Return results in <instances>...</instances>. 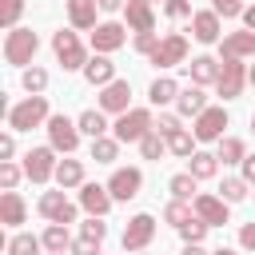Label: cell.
<instances>
[{"label":"cell","instance_id":"obj_1","mask_svg":"<svg viewBox=\"0 0 255 255\" xmlns=\"http://www.w3.org/2000/svg\"><path fill=\"white\" fill-rule=\"evenodd\" d=\"M52 52H56V60H60L64 72H84V64L92 60L88 48L80 44L76 28H60V32H52Z\"/></svg>","mask_w":255,"mask_h":255},{"label":"cell","instance_id":"obj_2","mask_svg":"<svg viewBox=\"0 0 255 255\" xmlns=\"http://www.w3.org/2000/svg\"><path fill=\"white\" fill-rule=\"evenodd\" d=\"M48 120H52L48 96H28V100H20L16 108H8V128H12V131H32V128H40V124H48Z\"/></svg>","mask_w":255,"mask_h":255},{"label":"cell","instance_id":"obj_3","mask_svg":"<svg viewBox=\"0 0 255 255\" xmlns=\"http://www.w3.org/2000/svg\"><path fill=\"white\" fill-rule=\"evenodd\" d=\"M36 52H40V36H36L32 28H12V32L4 36V60H8V64L28 68V64L36 60Z\"/></svg>","mask_w":255,"mask_h":255},{"label":"cell","instance_id":"obj_4","mask_svg":"<svg viewBox=\"0 0 255 255\" xmlns=\"http://www.w3.org/2000/svg\"><path fill=\"white\" fill-rule=\"evenodd\" d=\"M147 131H155V116H151L147 108H131V112H124V116L112 124V135H116L120 143H139Z\"/></svg>","mask_w":255,"mask_h":255},{"label":"cell","instance_id":"obj_5","mask_svg":"<svg viewBox=\"0 0 255 255\" xmlns=\"http://www.w3.org/2000/svg\"><path fill=\"white\" fill-rule=\"evenodd\" d=\"M44 128H48V147H56L60 155H72V151L80 147V135H84V131H80V124L68 120L64 112H56Z\"/></svg>","mask_w":255,"mask_h":255},{"label":"cell","instance_id":"obj_6","mask_svg":"<svg viewBox=\"0 0 255 255\" xmlns=\"http://www.w3.org/2000/svg\"><path fill=\"white\" fill-rule=\"evenodd\" d=\"M187 52H191V44H187V36L183 32H167V36H159V48L147 56L155 68H175V64H187Z\"/></svg>","mask_w":255,"mask_h":255},{"label":"cell","instance_id":"obj_7","mask_svg":"<svg viewBox=\"0 0 255 255\" xmlns=\"http://www.w3.org/2000/svg\"><path fill=\"white\" fill-rule=\"evenodd\" d=\"M227 124H231V120H227V108L219 104V108H207V112H199V116H195V124H191V135H195L199 143H219Z\"/></svg>","mask_w":255,"mask_h":255},{"label":"cell","instance_id":"obj_8","mask_svg":"<svg viewBox=\"0 0 255 255\" xmlns=\"http://www.w3.org/2000/svg\"><path fill=\"white\" fill-rule=\"evenodd\" d=\"M36 211H40L48 223H64V227H68V223H76V215H80V207H76L64 191H44V195H40V203H36Z\"/></svg>","mask_w":255,"mask_h":255},{"label":"cell","instance_id":"obj_9","mask_svg":"<svg viewBox=\"0 0 255 255\" xmlns=\"http://www.w3.org/2000/svg\"><path fill=\"white\" fill-rule=\"evenodd\" d=\"M151 239H155V215H147V211L131 215V219H128V227H124V251L139 255V251H147V243H151Z\"/></svg>","mask_w":255,"mask_h":255},{"label":"cell","instance_id":"obj_10","mask_svg":"<svg viewBox=\"0 0 255 255\" xmlns=\"http://www.w3.org/2000/svg\"><path fill=\"white\" fill-rule=\"evenodd\" d=\"M56 147H32L28 155H24V175L32 179V183H48V179H56Z\"/></svg>","mask_w":255,"mask_h":255},{"label":"cell","instance_id":"obj_11","mask_svg":"<svg viewBox=\"0 0 255 255\" xmlns=\"http://www.w3.org/2000/svg\"><path fill=\"white\" fill-rule=\"evenodd\" d=\"M187 32L199 40V44H219L227 32H223V16L219 12H211V8H203V12H195L191 20H187Z\"/></svg>","mask_w":255,"mask_h":255},{"label":"cell","instance_id":"obj_12","mask_svg":"<svg viewBox=\"0 0 255 255\" xmlns=\"http://www.w3.org/2000/svg\"><path fill=\"white\" fill-rule=\"evenodd\" d=\"M243 88H247V64L243 60H223V72H219V84H215L219 100H239Z\"/></svg>","mask_w":255,"mask_h":255},{"label":"cell","instance_id":"obj_13","mask_svg":"<svg viewBox=\"0 0 255 255\" xmlns=\"http://www.w3.org/2000/svg\"><path fill=\"white\" fill-rule=\"evenodd\" d=\"M139 187H143V171H139V167H116V171H112V179H108V191H112V199H116V203L135 199V195H139Z\"/></svg>","mask_w":255,"mask_h":255},{"label":"cell","instance_id":"obj_14","mask_svg":"<svg viewBox=\"0 0 255 255\" xmlns=\"http://www.w3.org/2000/svg\"><path fill=\"white\" fill-rule=\"evenodd\" d=\"M128 44V24H120V20H104V24H96V32H92V48L100 52V56H112L116 48H124Z\"/></svg>","mask_w":255,"mask_h":255},{"label":"cell","instance_id":"obj_15","mask_svg":"<svg viewBox=\"0 0 255 255\" xmlns=\"http://www.w3.org/2000/svg\"><path fill=\"white\" fill-rule=\"evenodd\" d=\"M100 112H108V116L131 112V84L128 80H112L108 88H100Z\"/></svg>","mask_w":255,"mask_h":255},{"label":"cell","instance_id":"obj_16","mask_svg":"<svg viewBox=\"0 0 255 255\" xmlns=\"http://www.w3.org/2000/svg\"><path fill=\"white\" fill-rule=\"evenodd\" d=\"M112 191H108V183H84L80 187V207L88 211V215H96V219H104L108 211H112Z\"/></svg>","mask_w":255,"mask_h":255},{"label":"cell","instance_id":"obj_17","mask_svg":"<svg viewBox=\"0 0 255 255\" xmlns=\"http://www.w3.org/2000/svg\"><path fill=\"white\" fill-rule=\"evenodd\" d=\"M195 215L207 223V227H223L227 219H231V203L227 199H219V195H195Z\"/></svg>","mask_w":255,"mask_h":255},{"label":"cell","instance_id":"obj_18","mask_svg":"<svg viewBox=\"0 0 255 255\" xmlns=\"http://www.w3.org/2000/svg\"><path fill=\"white\" fill-rule=\"evenodd\" d=\"M124 20L131 32H155V8L151 0H128L124 4Z\"/></svg>","mask_w":255,"mask_h":255},{"label":"cell","instance_id":"obj_19","mask_svg":"<svg viewBox=\"0 0 255 255\" xmlns=\"http://www.w3.org/2000/svg\"><path fill=\"white\" fill-rule=\"evenodd\" d=\"M219 52H223V60H247V56H255V32H227L223 40H219Z\"/></svg>","mask_w":255,"mask_h":255},{"label":"cell","instance_id":"obj_20","mask_svg":"<svg viewBox=\"0 0 255 255\" xmlns=\"http://www.w3.org/2000/svg\"><path fill=\"white\" fill-rule=\"evenodd\" d=\"M183 68H187L191 84H199V88L219 84V72H223V64H219L215 56H191V64H183Z\"/></svg>","mask_w":255,"mask_h":255},{"label":"cell","instance_id":"obj_21","mask_svg":"<svg viewBox=\"0 0 255 255\" xmlns=\"http://www.w3.org/2000/svg\"><path fill=\"white\" fill-rule=\"evenodd\" d=\"M96 12H100L96 0H68V24L76 32H96Z\"/></svg>","mask_w":255,"mask_h":255},{"label":"cell","instance_id":"obj_22","mask_svg":"<svg viewBox=\"0 0 255 255\" xmlns=\"http://www.w3.org/2000/svg\"><path fill=\"white\" fill-rule=\"evenodd\" d=\"M84 80H88L92 88H108V84H112V80H120V76H116V64H112L108 56H100V52H96V56L84 64Z\"/></svg>","mask_w":255,"mask_h":255},{"label":"cell","instance_id":"obj_23","mask_svg":"<svg viewBox=\"0 0 255 255\" xmlns=\"http://www.w3.org/2000/svg\"><path fill=\"white\" fill-rule=\"evenodd\" d=\"M24 219H28V207H24L20 191H4L0 195V223L4 227H20Z\"/></svg>","mask_w":255,"mask_h":255},{"label":"cell","instance_id":"obj_24","mask_svg":"<svg viewBox=\"0 0 255 255\" xmlns=\"http://www.w3.org/2000/svg\"><path fill=\"white\" fill-rule=\"evenodd\" d=\"M211 104H207V96H203V88L199 84H187L183 92H179V100H175V112L179 116H199V112H207Z\"/></svg>","mask_w":255,"mask_h":255},{"label":"cell","instance_id":"obj_25","mask_svg":"<svg viewBox=\"0 0 255 255\" xmlns=\"http://www.w3.org/2000/svg\"><path fill=\"white\" fill-rule=\"evenodd\" d=\"M179 92H183V88H179L171 76H155V80H151V88H147V100H151L155 108H163V104H175V100H179Z\"/></svg>","mask_w":255,"mask_h":255},{"label":"cell","instance_id":"obj_26","mask_svg":"<svg viewBox=\"0 0 255 255\" xmlns=\"http://www.w3.org/2000/svg\"><path fill=\"white\" fill-rule=\"evenodd\" d=\"M76 124H80V131L88 135V139H100V135H108V112H100V108H88V112H80L76 116Z\"/></svg>","mask_w":255,"mask_h":255},{"label":"cell","instance_id":"obj_27","mask_svg":"<svg viewBox=\"0 0 255 255\" xmlns=\"http://www.w3.org/2000/svg\"><path fill=\"white\" fill-rule=\"evenodd\" d=\"M56 183H60V191H68V187H84V163L80 159H60L56 163Z\"/></svg>","mask_w":255,"mask_h":255},{"label":"cell","instance_id":"obj_28","mask_svg":"<svg viewBox=\"0 0 255 255\" xmlns=\"http://www.w3.org/2000/svg\"><path fill=\"white\" fill-rule=\"evenodd\" d=\"M40 239H44V251H52V255H68L72 251V235H68L64 223H48Z\"/></svg>","mask_w":255,"mask_h":255},{"label":"cell","instance_id":"obj_29","mask_svg":"<svg viewBox=\"0 0 255 255\" xmlns=\"http://www.w3.org/2000/svg\"><path fill=\"white\" fill-rule=\"evenodd\" d=\"M187 171H191L195 179H215V171H219V155H215V151H195V155L187 159Z\"/></svg>","mask_w":255,"mask_h":255},{"label":"cell","instance_id":"obj_30","mask_svg":"<svg viewBox=\"0 0 255 255\" xmlns=\"http://www.w3.org/2000/svg\"><path fill=\"white\" fill-rule=\"evenodd\" d=\"M215 155H219V163H243V159H247V147H243L239 135H223V139L215 143Z\"/></svg>","mask_w":255,"mask_h":255},{"label":"cell","instance_id":"obj_31","mask_svg":"<svg viewBox=\"0 0 255 255\" xmlns=\"http://www.w3.org/2000/svg\"><path fill=\"white\" fill-rule=\"evenodd\" d=\"M4 251H8V255H40V251H44V239H36V235H28V231H16V235L4 243Z\"/></svg>","mask_w":255,"mask_h":255},{"label":"cell","instance_id":"obj_32","mask_svg":"<svg viewBox=\"0 0 255 255\" xmlns=\"http://www.w3.org/2000/svg\"><path fill=\"white\" fill-rule=\"evenodd\" d=\"M92 159H96V163H116V159H120V139H116V135L92 139Z\"/></svg>","mask_w":255,"mask_h":255},{"label":"cell","instance_id":"obj_33","mask_svg":"<svg viewBox=\"0 0 255 255\" xmlns=\"http://www.w3.org/2000/svg\"><path fill=\"white\" fill-rule=\"evenodd\" d=\"M247 187H251V183H247L243 175H227V179L219 183V199H227V203H243V199L251 195Z\"/></svg>","mask_w":255,"mask_h":255},{"label":"cell","instance_id":"obj_34","mask_svg":"<svg viewBox=\"0 0 255 255\" xmlns=\"http://www.w3.org/2000/svg\"><path fill=\"white\" fill-rule=\"evenodd\" d=\"M195 143H199V139L183 128V131H175V135L167 139V151H171L175 159H191V155H195Z\"/></svg>","mask_w":255,"mask_h":255},{"label":"cell","instance_id":"obj_35","mask_svg":"<svg viewBox=\"0 0 255 255\" xmlns=\"http://www.w3.org/2000/svg\"><path fill=\"white\" fill-rule=\"evenodd\" d=\"M195 183H199V179H195L191 171H179V175L167 179V191H171V199H183V203H187V199L195 195Z\"/></svg>","mask_w":255,"mask_h":255},{"label":"cell","instance_id":"obj_36","mask_svg":"<svg viewBox=\"0 0 255 255\" xmlns=\"http://www.w3.org/2000/svg\"><path fill=\"white\" fill-rule=\"evenodd\" d=\"M20 84H24V92H28V96H44V88H48V72L32 64V68H24Z\"/></svg>","mask_w":255,"mask_h":255},{"label":"cell","instance_id":"obj_37","mask_svg":"<svg viewBox=\"0 0 255 255\" xmlns=\"http://www.w3.org/2000/svg\"><path fill=\"white\" fill-rule=\"evenodd\" d=\"M139 155H143V159H163V155H167V139H163L159 131H147V135L139 139Z\"/></svg>","mask_w":255,"mask_h":255},{"label":"cell","instance_id":"obj_38","mask_svg":"<svg viewBox=\"0 0 255 255\" xmlns=\"http://www.w3.org/2000/svg\"><path fill=\"white\" fill-rule=\"evenodd\" d=\"M20 16H24V0H0V28L4 32L20 28Z\"/></svg>","mask_w":255,"mask_h":255},{"label":"cell","instance_id":"obj_39","mask_svg":"<svg viewBox=\"0 0 255 255\" xmlns=\"http://www.w3.org/2000/svg\"><path fill=\"white\" fill-rule=\"evenodd\" d=\"M191 211H195V207H187V203H183V199H171V203H167V207H163V219H167V223H171V227H175V231H179V227H183V223H187V219H195V215H191Z\"/></svg>","mask_w":255,"mask_h":255},{"label":"cell","instance_id":"obj_40","mask_svg":"<svg viewBox=\"0 0 255 255\" xmlns=\"http://www.w3.org/2000/svg\"><path fill=\"white\" fill-rule=\"evenodd\" d=\"M155 131H159L163 139H171L175 131H183V124H179V112H159V120H155Z\"/></svg>","mask_w":255,"mask_h":255},{"label":"cell","instance_id":"obj_41","mask_svg":"<svg viewBox=\"0 0 255 255\" xmlns=\"http://www.w3.org/2000/svg\"><path fill=\"white\" fill-rule=\"evenodd\" d=\"M20 179H24V167H20V163H12V159L0 163V187H4V191H16Z\"/></svg>","mask_w":255,"mask_h":255},{"label":"cell","instance_id":"obj_42","mask_svg":"<svg viewBox=\"0 0 255 255\" xmlns=\"http://www.w3.org/2000/svg\"><path fill=\"white\" fill-rule=\"evenodd\" d=\"M203 235H207V223H203L199 215L187 219V223L179 227V239H183V243H203Z\"/></svg>","mask_w":255,"mask_h":255},{"label":"cell","instance_id":"obj_43","mask_svg":"<svg viewBox=\"0 0 255 255\" xmlns=\"http://www.w3.org/2000/svg\"><path fill=\"white\" fill-rule=\"evenodd\" d=\"M211 12H219L223 20H243V0H211Z\"/></svg>","mask_w":255,"mask_h":255},{"label":"cell","instance_id":"obj_44","mask_svg":"<svg viewBox=\"0 0 255 255\" xmlns=\"http://www.w3.org/2000/svg\"><path fill=\"white\" fill-rule=\"evenodd\" d=\"M80 235H84V239H92V243H104V235H108V223H104V219H96V215H88V223L80 227Z\"/></svg>","mask_w":255,"mask_h":255},{"label":"cell","instance_id":"obj_45","mask_svg":"<svg viewBox=\"0 0 255 255\" xmlns=\"http://www.w3.org/2000/svg\"><path fill=\"white\" fill-rule=\"evenodd\" d=\"M131 44H135V52H139V56H151V52L159 48V36H155V32H135V40H131Z\"/></svg>","mask_w":255,"mask_h":255},{"label":"cell","instance_id":"obj_46","mask_svg":"<svg viewBox=\"0 0 255 255\" xmlns=\"http://www.w3.org/2000/svg\"><path fill=\"white\" fill-rule=\"evenodd\" d=\"M163 12H167L171 20H191V16H195V12H191V0H167Z\"/></svg>","mask_w":255,"mask_h":255},{"label":"cell","instance_id":"obj_47","mask_svg":"<svg viewBox=\"0 0 255 255\" xmlns=\"http://www.w3.org/2000/svg\"><path fill=\"white\" fill-rule=\"evenodd\" d=\"M68 255H100V243H92V239L80 235V239H72V251Z\"/></svg>","mask_w":255,"mask_h":255},{"label":"cell","instance_id":"obj_48","mask_svg":"<svg viewBox=\"0 0 255 255\" xmlns=\"http://www.w3.org/2000/svg\"><path fill=\"white\" fill-rule=\"evenodd\" d=\"M239 247L243 251H255V223H243L239 227Z\"/></svg>","mask_w":255,"mask_h":255},{"label":"cell","instance_id":"obj_49","mask_svg":"<svg viewBox=\"0 0 255 255\" xmlns=\"http://www.w3.org/2000/svg\"><path fill=\"white\" fill-rule=\"evenodd\" d=\"M12 155H16V139H12V131H8V135H0V163H8Z\"/></svg>","mask_w":255,"mask_h":255},{"label":"cell","instance_id":"obj_50","mask_svg":"<svg viewBox=\"0 0 255 255\" xmlns=\"http://www.w3.org/2000/svg\"><path fill=\"white\" fill-rule=\"evenodd\" d=\"M239 167H243V179H247V183H255V155H247Z\"/></svg>","mask_w":255,"mask_h":255},{"label":"cell","instance_id":"obj_51","mask_svg":"<svg viewBox=\"0 0 255 255\" xmlns=\"http://www.w3.org/2000/svg\"><path fill=\"white\" fill-rule=\"evenodd\" d=\"M96 4H100V12H124L128 0H96Z\"/></svg>","mask_w":255,"mask_h":255},{"label":"cell","instance_id":"obj_52","mask_svg":"<svg viewBox=\"0 0 255 255\" xmlns=\"http://www.w3.org/2000/svg\"><path fill=\"white\" fill-rule=\"evenodd\" d=\"M243 28H247V32H255V4L243 12Z\"/></svg>","mask_w":255,"mask_h":255},{"label":"cell","instance_id":"obj_53","mask_svg":"<svg viewBox=\"0 0 255 255\" xmlns=\"http://www.w3.org/2000/svg\"><path fill=\"white\" fill-rule=\"evenodd\" d=\"M183 255H211V251H203L199 243H183Z\"/></svg>","mask_w":255,"mask_h":255},{"label":"cell","instance_id":"obj_54","mask_svg":"<svg viewBox=\"0 0 255 255\" xmlns=\"http://www.w3.org/2000/svg\"><path fill=\"white\" fill-rule=\"evenodd\" d=\"M211 255H239V251H235V247H215Z\"/></svg>","mask_w":255,"mask_h":255},{"label":"cell","instance_id":"obj_55","mask_svg":"<svg viewBox=\"0 0 255 255\" xmlns=\"http://www.w3.org/2000/svg\"><path fill=\"white\" fill-rule=\"evenodd\" d=\"M247 84H251V88H255V64H251V68H247Z\"/></svg>","mask_w":255,"mask_h":255},{"label":"cell","instance_id":"obj_56","mask_svg":"<svg viewBox=\"0 0 255 255\" xmlns=\"http://www.w3.org/2000/svg\"><path fill=\"white\" fill-rule=\"evenodd\" d=\"M251 131H255V116H251Z\"/></svg>","mask_w":255,"mask_h":255},{"label":"cell","instance_id":"obj_57","mask_svg":"<svg viewBox=\"0 0 255 255\" xmlns=\"http://www.w3.org/2000/svg\"><path fill=\"white\" fill-rule=\"evenodd\" d=\"M151 4H155V0H151ZM163 4H167V0H163Z\"/></svg>","mask_w":255,"mask_h":255},{"label":"cell","instance_id":"obj_58","mask_svg":"<svg viewBox=\"0 0 255 255\" xmlns=\"http://www.w3.org/2000/svg\"><path fill=\"white\" fill-rule=\"evenodd\" d=\"M139 255H147V251H139Z\"/></svg>","mask_w":255,"mask_h":255},{"label":"cell","instance_id":"obj_59","mask_svg":"<svg viewBox=\"0 0 255 255\" xmlns=\"http://www.w3.org/2000/svg\"><path fill=\"white\" fill-rule=\"evenodd\" d=\"M48 255H52V251H48Z\"/></svg>","mask_w":255,"mask_h":255}]
</instances>
